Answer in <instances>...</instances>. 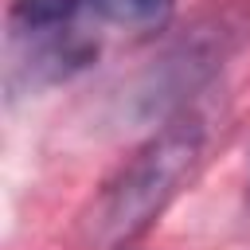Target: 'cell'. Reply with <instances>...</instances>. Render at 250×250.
Wrapping results in <instances>:
<instances>
[{"label":"cell","instance_id":"1","mask_svg":"<svg viewBox=\"0 0 250 250\" xmlns=\"http://www.w3.org/2000/svg\"><path fill=\"white\" fill-rule=\"evenodd\" d=\"M203 160V125L191 113L172 117L141 145V152L125 164L98 211V238L105 246H129L141 238L160 211L180 195V188L195 176Z\"/></svg>","mask_w":250,"mask_h":250},{"label":"cell","instance_id":"2","mask_svg":"<svg viewBox=\"0 0 250 250\" xmlns=\"http://www.w3.org/2000/svg\"><path fill=\"white\" fill-rule=\"evenodd\" d=\"M250 31V23H238L234 12L215 16L211 23H195L176 47H168V55L145 74V82L137 86V113L152 117L164 113L168 105H176L184 94L199 90L219 66L223 59L238 47V39Z\"/></svg>","mask_w":250,"mask_h":250},{"label":"cell","instance_id":"3","mask_svg":"<svg viewBox=\"0 0 250 250\" xmlns=\"http://www.w3.org/2000/svg\"><path fill=\"white\" fill-rule=\"evenodd\" d=\"M31 35L27 55L12 66V82L23 74L27 86H47V82H62L70 74H78L86 62H94L98 47L90 39H82L70 27H55V31H23Z\"/></svg>","mask_w":250,"mask_h":250},{"label":"cell","instance_id":"4","mask_svg":"<svg viewBox=\"0 0 250 250\" xmlns=\"http://www.w3.org/2000/svg\"><path fill=\"white\" fill-rule=\"evenodd\" d=\"M86 12L125 31H160L172 20L176 0H86Z\"/></svg>","mask_w":250,"mask_h":250},{"label":"cell","instance_id":"5","mask_svg":"<svg viewBox=\"0 0 250 250\" xmlns=\"http://www.w3.org/2000/svg\"><path fill=\"white\" fill-rule=\"evenodd\" d=\"M78 12H86V0H12V23L20 31L70 27Z\"/></svg>","mask_w":250,"mask_h":250}]
</instances>
